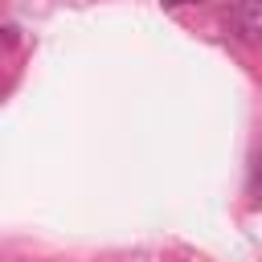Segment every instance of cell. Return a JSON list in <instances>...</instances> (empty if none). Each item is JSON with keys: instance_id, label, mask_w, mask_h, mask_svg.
Instances as JSON below:
<instances>
[{"instance_id": "6da1fadb", "label": "cell", "mask_w": 262, "mask_h": 262, "mask_svg": "<svg viewBox=\"0 0 262 262\" xmlns=\"http://www.w3.org/2000/svg\"><path fill=\"white\" fill-rule=\"evenodd\" d=\"M233 29L242 41L262 45V0H237L233 8Z\"/></svg>"}, {"instance_id": "7a4b0ae2", "label": "cell", "mask_w": 262, "mask_h": 262, "mask_svg": "<svg viewBox=\"0 0 262 262\" xmlns=\"http://www.w3.org/2000/svg\"><path fill=\"white\" fill-rule=\"evenodd\" d=\"M250 188H254V196L262 201V147H258V156H254V168H250Z\"/></svg>"}, {"instance_id": "3957f363", "label": "cell", "mask_w": 262, "mask_h": 262, "mask_svg": "<svg viewBox=\"0 0 262 262\" xmlns=\"http://www.w3.org/2000/svg\"><path fill=\"white\" fill-rule=\"evenodd\" d=\"M16 33H20V29H16V25H4V45H8V49H12V45H16Z\"/></svg>"}, {"instance_id": "277c9868", "label": "cell", "mask_w": 262, "mask_h": 262, "mask_svg": "<svg viewBox=\"0 0 262 262\" xmlns=\"http://www.w3.org/2000/svg\"><path fill=\"white\" fill-rule=\"evenodd\" d=\"M164 4H188V0H164Z\"/></svg>"}]
</instances>
